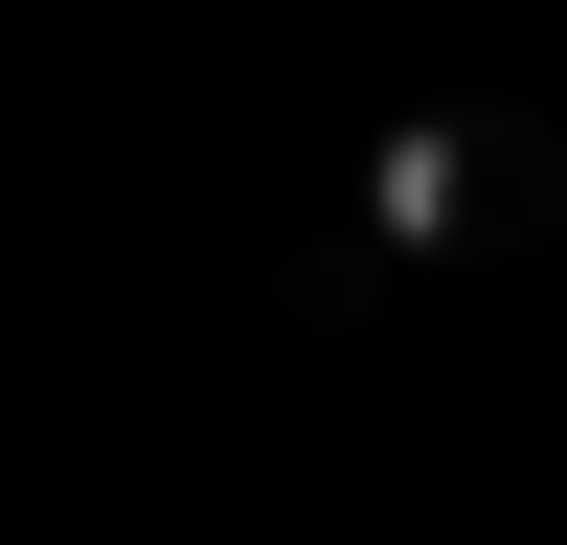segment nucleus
I'll return each instance as SVG.
<instances>
[{"label": "nucleus", "instance_id": "nucleus-1", "mask_svg": "<svg viewBox=\"0 0 567 545\" xmlns=\"http://www.w3.org/2000/svg\"><path fill=\"white\" fill-rule=\"evenodd\" d=\"M499 250H567V136L523 114V91H409V114L341 160V205L272 250V296L363 318V296H432V272H499Z\"/></svg>", "mask_w": 567, "mask_h": 545}]
</instances>
